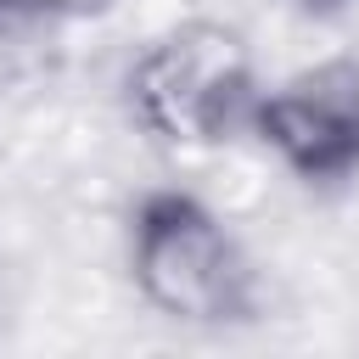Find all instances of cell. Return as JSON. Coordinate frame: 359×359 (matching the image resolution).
I'll return each instance as SVG.
<instances>
[{
	"label": "cell",
	"instance_id": "cell-3",
	"mask_svg": "<svg viewBox=\"0 0 359 359\" xmlns=\"http://www.w3.org/2000/svg\"><path fill=\"white\" fill-rule=\"evenodd\" d=\"M247 129L309 185H337L359 174V62L331 56L258 90Z\"/></svg>",
	"mask_w": 359,
	"mask_h": 359
},
{
	"label": "cell",
	"instance_id": "cell-2",
	"mask_svg": "<svg viewBox=\"0 0 359 359\" xmlns=\"http://www.w3.org/2000/svg\"><path fill=\"white\" fill-rule=\"evenodd\" d=\"M252 101V62L241 39L219 22H180L151 39L129 67V107L163 140L213 146L247 129Z\"/></svg>",
	"mask_w": 359,
	"mask_h": 359
},
{
	"label": "cell",
	"instance_id": "cell-5",
	"mask_svg": "<svg viewBox=\"0 0 359 359\" xmlns=\"http://www.w3.org/2000/svg\"><path fill=\"white\" fill-rule=\"evenodd\" d=\"M297 6H303V11H342L348 0H297Z\"/></svg>",
	"mask_w": 359,
	"mask_h": 359
},
{
	"label": "cell",
	"instance_id": "cell-1",
	"mask_svg": "<svg viewBox=\"0 0 359 359\" xmlns=\"http://www.w3.org/2000/svg\"><path fill=\"white\" fill-rule=\"evenodd\" d=\"M140 297L185 325H230L252 314V269L236 236L191 191H146L129 230Z\"/></svg>",
	"mask_w": 359,
	"mask_h": 359
},
{
	"label": "cell",
	"instance_id": "cell-4",
	"mask_svg": "<svg viewBox=\"0 0 359 359\" xmlns=\"http://www.w3.org/2000/svg\"><path fill=\"white\" fill-rule=\"evenodd\" d=\"M118 0H0V17H22V22H84L112 11Z\"/></svg>",
	"mask_w": 359,
	"mask_h": 359
}]
</instances>
